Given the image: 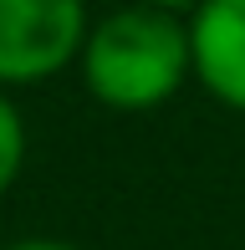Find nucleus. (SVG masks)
Segmentation results:
<instances>
[{"label":"nucleus","mask_w":245,"mask_h":250,"mask_svg":"<svg viewBox=\"0 0 245 250\" xmlns=\"http://www.w3.org/2000/svg\"><path fill=\"white\" fill-rule=\"evenodd\" d=\"M82 82L113 112H148L194 77L189 21L148 5H122L87 31Z\"/></svg>","instance_id":"f257e3e1"},{"label":"nucleus","mask_w":245,"mask_h":250,"mask_svg":"<svg viewBox=\"0 0 245 250\" xmlns=\"http://www.w3.org/2000/svg\"><path fill=\"white\" fill-rule=\"evenodd\" d=\"M87 0H0V92L36 87L82 62Z\"/></svg>","instance_id":"f03ea898"},{"label":"nucleus","mask_w":245,"mask_h":250,"mask_svg":"<svg viewBox=\"0 0 245 250\" xmlns=\"http://www.w3.org/2000/svg\"><path fill=\"white\" fill-rule=\"evenodd\" d=\"M189 51L199 87L245 112V0H204L189 16Z\"/></svg>","instance_id":"7ed1b4c3"},{"label":"nucleus","mask_w":245,"mask_h":250,"mask_svg":"<svg viewBox=\"0 0 245 250\" xmlns=\"http://www.w3.org/2000/svg\"><path fill=\"white\" fill-rule=\"evenodd\" d=\"M20 164H26V123H20L10 92H0V194L20 179Z\"/></svg>","instance_id":"20e7f679"},{"label":"nucleus","mask_w":245,"mask_h":250,"mask_svg":"<svg viewBox=\"0 0 245 250\" xmlns=\"http://www.w3.org/2000/svg\"><path fill=\"white\" fill-rule=\"evenodd\" d=\"M138 5H148V10H169V16H179V10H189V16H194L204 0H138Z\"/></svg>","instance_id":"39448f33"},{"label":"nucleus","mask_w":245,"mask_h":250,"mask_svg":"<svg viewBox=\"0 0 245 250\" xmlns=\"http://www.w3.org/2000/svg\"><path fill=\"white\" fill-rule=\"evenodd\" d=\"M5 250H77V245H66V240H16Z\"/></svg>","instance_id":"423d86ee"}]
</instances>
